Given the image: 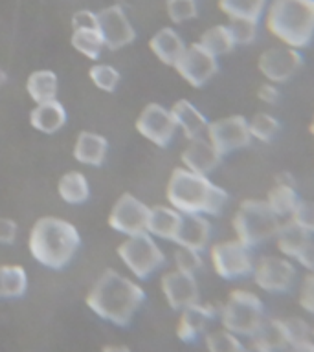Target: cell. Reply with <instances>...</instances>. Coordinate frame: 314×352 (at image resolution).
<instances>
[{
	"instance_id": "obj_1",
	"label": "cell",
	"mask_w": 314,
	"mask_h": 352,
	"mask_svg": "<svg viewBox=\"0 0 314 352\" xmlns=\"http://www.w3.org/2000/svg\"><path fill=\"white\" fill-rule=\"evenodd\" d=\"M143 302L145 290L142 285L116 270H105L87 296L88 308L116 327L131 323Z\"/></svg>"
},
{
	"instance_id": "obj_2",
	"label": "cell",
	"mask_w": 314,
	"mask_h": 352,
	"mask_svg": "<svg viewBox=\"0 0 314 352\" xmlns=\"http://www.w3.org/2000/svg\"><path fill=\"white\" fill-rule=\"evenodd\" d=\"M167 204L182 214H206L219 217L230 204V195L224 187L215 184L209 176L198 175L186 167H176L165 186Z\"/></svg>"
},
{
	"instance_id": "obj_3",
	"label": "cell",
	"mask_w": 314,
	"mask_h": 352,
	"mask_svg": "<svg viewBox=\"0 0 314 352\" xmlns=\"http://www.w3.org/2000/svg\"><path fill=\"white\" fill-rule=\"evenodd\" d=\"M261 26L275 43L307 50L314 43V0H269Z\"/></svg>"
},
{
	"instance_id": "obj_4",
	"label": "cell",
	"mask_w": 314,
	"mask_h": 352,
	"mask_svg": "<svg viewBox=\"0 0 314 352\" xmlns=\"http://www.w3.org/2000/svg\"><path fill=\"white\" fill-rule=\"evenodd\" d=\"M81 244L79 231L68 220L43 217L33 224L28 239L32 257L46 268L63 270L76 257Z\"/></svg>"
},
{
	"instance_id": "obj_5",
	"label": "cell",
	"mask_w": 314,
	"mask_h": 352,
	"mask_svg": "<svg viewBox=\"0 0 314 352\" xmlns=\"http://www.w3.org/2000/svg\"><path fill=\"white\" fill-rule=\"evenodd\" d=\"M281 220L264 202V198H244L231 214L233 236L253 250L266 246L274 241Z\"/></svg>"
},
{
	"instance_id": "obj_6",
	"label": "cell",
	"mask_w": 314,
	"mask_h": 352,
	"mask_svg": "<svg viewBox=\"0 0 314 352\" xmlns=\"http://www.w3.org/2000/svg\"><path fill=\"white\" fill-rule=\"evenodd\" d=\"M264 321L263 297L250 288H233L219 307V323L242 340H252Z\"/></svg>"
},
{
	"instance_id": "obj_7",
	"label": "cell",
	"mask_w": 314,
	"mask_h": 352,
	"mask_svg": "<svg viewBox=\"0 0 314 352\" xmlns=\"http://www.w3.org/2000/svg\"><path fill=\"white\" fill-rule=\"evenodd\" d=\"M253 286L269 296H286L296 290L300 283V268L292 258L281 255L274 250L259 253L250 275Z\"/></svg>"
},
{
	"instance_id": "obj_8",
	"label": "cell",
	"mask_w": 314,
	"mask_h": 352,
	"mask_svg": "<svg viewBox=\"0 0 314 352\" xmlns=\"http://www.w3.org/2000/svg\"><path fill=\"white\" fill-rule=\"evenodd\" d=\"M209 264L215 275L228 283L250 279L253 264L258 258V250L248 246L237 236L211 242L208 248Z\"/></svg>"
},
{
	"instance_id": "obj_9",
	"label": "cell",
	"mask_w": 314,
	"mask_h": 352,
	"mask_svg": "<svg viewBox=\"0 0 314 352\" xmlns=\"http://www.w3.org/2000/svg\"><path fill=\"white\" fill-rule=\"evenodd\" d=\"M118 257L136 279H149L165 264V253L153 235L127 236L118 246Z\"/></svg>"
},
{
	"instance_id": "obj_10",
	"label": "cell",
	"mask_w": 314,
	"mask_h": 352,
	"mask_svg": "<svg viewBox=\"0 0 314 352\" xmlns=\"http://www.w3.org/2000/svg\"><path fill=\"white\" fill-rule=\"evenodd\" d=\"M303 65H305V59H303L302 50L281 43L264 48L258 57V72L263 77V81L274 82L280 87L297 77Z\"/></svg>"
},
{
	"instance_id": "obj_11",
	"label": "cell",
	"mask_w": 314,
	"mask_h": 352,
	"mask_svg": "<svg viewBox=\"0 0 314 352\" xmlns=\"http://www.w3.org/2000/svg\"><path fill=\"white\" fill-rule=\"evenodd\" d=\"M206 138L219 151L222 158L241 153L253 143L248 118L242 114H228L209 121Z\"/></svg>"
},
{
	"instance_id": "obj_12",
	"label": "cell",
	"mask_w": 314,
	"mask_h": 352,
	"mask_svg": "<svg viewBox=\"0 0 314 352\" xmlns=\"http://www.w3.org/2000/svg\"><path fill=\"white\" fill-rule=\"evenodd\" d=\"M173 68L189 87L202 88L219 74V59L198 43H191L187 44Z\"/></svg>"
},
{
	"instance_id": "obj_13",
	"label": "cell",
	"mask_w": 314,
	"mask_h": 352,
	"mask_svg": "<svg viewBox=\"0 0 314 352\" xmlns=\"http://www.w3.org/2000/svg\"><path fill=\"white\" fill-rule=\"evenodd\" d=\"M149 206L136 198L131 192L121 195L110 209L109 226L121 235L132 236L140 233H147Z\"/></svg>"
},
{
	"instance_id": "obj_14",
	"label": "cell",
	"mask_w": 314,
	"mask_h": 352,
	"mask_svg": "<svg viewBox=\"0 0 314 352\" xmlns=\"http://www.w3.org/2000/svg\"><path fill=\"white\" fill-rule=\"evenodd\" d=\"M136 131L147 142L164 148L173 143L178 129H176V123L173 120L171 109L160 103H149L138 116Z\"/></svg>"
},
{
	"instance_id": "obj_15",
	"label": "cell",
	"mask_w": 314,
	"mask_h": 352,
	"mask_svg": "<svg viewBox=\"0 0 314 352\" xmlns=\"http://www.w3.org/2000/svg\"><path fill=\"white\" fill-rule=\"evenodd\" d=\"M98 30L105 41V48H125L136 38V30L120 4L107 6L98 11Z\"/></svg>"
},
{
	"instance_id": "obj_16",
	"label": "cell",
	"mask_w": 314,
	"mask_h": 352,
	"mask_svg": "<svg viewBox=\"0 0 314 352\" xmlns=\"http://www.w3.org/2000/svg\"><path fill=\"white\" fill-rule=\"evenodd\" d=\"M160 290L164 294V299L169 308L178 312L200 301V286H198L197 275L186 274L176 268L162 275Z\"/></svg>"
},
{
	"instance_id": "obj_17",
	"label": "cell",
	"mask_w": 314,
	"mask_h": 352,
	"mask_svg": "<svg viewBox=\"0 0 314 352\" xmlns=\"http://www.w3.org/2000/svg\"><path fill=\"white\" fill-rule=\"evenodd\" d=\"M215 321H219V308L209 302H195L180 310V318L176 323V338L182 343H195L208 334Z\"/></svg>"
},
{
	"instance_id": "obj_18",
	"label": "cell",
	"mask_w": 314,
	"mask_h": 352,
	"mask_svg": "<svg viewBox=\"0 0 314 352\" xmlns=\"http://www.w3.org/2000/svg\"><path fill=\"white\" fill-rule=\"evenodd\" d=\"M222 160L224 158L206 136L187 140V145L180 153L182 167L204 176L213 175L222 164Z\"/></svg>"
},
{
	"instance_id": "obj_19",
	"label": "cell",
	"mask_w": 314,
	"mask_h": 352,
	"mask_svg": "<svg viewBox=\"0 0 314 352\" xmlns=\"http://www.w3.org/2000/svg\"><path fill=\"white\" fill-rule=\"evenodd\" d=\"M302 195L297 191L296 182L292 180L291 175H281L274 180L264 195V202L274 211L280 220H289L292 213L296 211L297 204L302 200Z\"/></svg>"
},
{
	"instance_id": "obj_20",
	"label": "cell",
	"mask_w": 314,
	"mask_h": 352,
	"mask_svg": "<svg viewBox=\"0 0 314 352\" xmlns=\"http://www.w3.org/2000/svg\"><path fill=\"white\" fill-rule=\"evenodd\" d=\"M213 239V222L206 214H184L176 246H186L197 252H208Z\"/></svg>"
},
{
	"instance_id": "obj_21",
	"label": "cell",
	"mask_w": 314,
	"mask_h": 352,
	"mask_svg": "<svg viewBox=\"0 0 314 352\" xmlns=\"http://www.w3.org/2000/svg\"><path fill=\"white\" fill-rule=\"evenodd\" d=\"M171 114H173V120L176 123V129L184 134L186 140L206 136L209 120L202 110L198 109L195 103H191L189 99H178L176 103H173Z\"/></svg>"
},
{
	"instance_id": "obj_22",
	"label": "cell",
	"mask_w": 314,
	"mask_h": 352,
	"mask_svg": "<svg viewBox=\"0 0 314 352\" xmlns=\"http://www.w3.org/2000/svg\"><path fill=\"white\" fill-rule=\"evenodd\" d=\"M184 214L173 206H153L149 209L147 233L154 239H162L167 242H176L178 231H180Z\"/></svg>"
},
{
	"instance_id": "obj_23",
	"label": "cell",
	"mask_w": 314,
	"mask_h": 352,
	"mask_svg": "<svg viewBox=\"0 0 314 352\" xmlns=\"http://www.w3.org/2000/svg\"><path fill=\"white\" fill-rule=\"evenodd\" d=\"M186 46L187 44L184 37L173 26L160 28L149 41V48L154 54V57L167 66L176 65V60L180 59Z\"/></svg>"
},
{
	"instance_id": "obj_24",
	"label": "cell",
	"mask_w": 314,
	"mask_h": 352,
	"mask_svg": "<svg viewBox=\"0 0 314 352\" xmlns=\"http://www.w3.org/2000/svg\"><path fill=\"white\" fill-rule=\"evenodd\" d=\"M68 114L59 99H52L46 103H37L30 112V123L35 131L43 134H55L66 125Z\"/></svg>"
},
{
	"instance_id": "obj_25",
	"label": "cell",
	"mask_w": 314,
	"mask_h": 352,
	"mask_svg": "<svg viewBox=\"0 0 314 352\" xmlns=\"http://www.w3.org/2000/svg\"><path fill=\"white\" fill-rule=\"evenodd\" d=\"M109 153V142L98 132H79V136L74 145V158L83 165L99 167L103 165Z\"/></svg>"
},
{
	"instance_id": "obj_26",
	"label": "cell",
	"mask_w": 314,
	"mask_h": 352,
	"mask_svg": "<svg viewBox=\"0 0 314 352\" xmlns=\"http://www.w3.org/2000/svg\"><path fill=\"white\" fill-rule=\"evenodd\" d=\"M197 43L204 50H208L209 54L215 55L217 59L230 55L237 48L236 38H233V33H231V28L228 22H220V24L206 28Z\"/></svg>"
},
{
	"instance_id": "obj_27",
	"label": "cell",
	"mask_w": 314,
	"mask_h": 352,
	"mask_svg": "<svg viewBox=\"0 0 314 352\" xmlns=\"http://www.w3.org/2000/svg\"><path fill=\"white\" fill-rule=\"evenodd\" d=\"M308 239H311V235L305 233L300 226L294 224V222L289 219L281 220V224L280 228H278V233H275L272 244H274L275 252L294 261V257L302 252V248L307 244Z\"/></svg>"
},
{
	"instance_id": "obj_28",
	"label": "cell",
	"mask_w": 314,
	"mask_h": 352,
	"mask_svg": "<svg viewBox=\"0 0 314 352\" xmlns=\"http://www.w3.org/2000/svg\"><path fill=\"white\" fill-rule=\"evenodd\" d=\"M250 341L264 346L270 352H286L291 346V341H289L281 318H264L259 330Z\"/></svg>"
},
{
	"instance_id": "obj_29",
	"label": "cell",
	"mask_w": 314,
	"mask_h": 352,
	"mask_svg": "<svg viewBox=\"0 0 314 352\" xmlns=\"http://www.w3.org/2000/svg\"><path fill=\"white\" fill-rule=\"evenodd\" d=\"M269 0H217L219 11L228 21L261 22Z\"/></svg>"
},
{
	"instance_id": "obj_30",
	"label": "cell",
	"mask_w": 314,
	"mask_h": 352,
	"mask_svg": "<svg viewBox=\"0 0 314 352\" xmlns=\"http://www.w3.org/2000/svg\"><path fill=\"white\" fill-rule=\"evenodd\" d=\"M26 92L35 103H46L57 99L59 94V77L54 70H37L28 77Z\"/></svg>"
},
{
	"instance_id": "obj_31",
	"label": "cell",
	"mask_w": 314,
	"mask_h": 352,
	"mask_svg": "<svg viewBox=\"0 0 314 352\" xmlns=\"http://www.w3.org/2000/svg\"><path fill=\"white\" fill-rule=\"evenodd\" d=\"M59 197L70 206H81L90 197V186H88L87 176L81 170H68L61 176L59 186H57Z\"/></svg>"
},
{
	"instance_id": "obj_32",
	"label": "cell",
	"mask_w": 314,
	"mask_h": 352,
	"mask_svg": "<svg viewBox=\"0 0 314 352\" xmlns=\"http://www.w3.org/2000/svg\"><path fill=\"white\" fill-rule=\"evenodd\" d=\"M248 126H250V134L252 140L263 145L275 142V138L280 136L281 132V121L275 114L270 110H258L248 118Z\"/></svg>"
},
{
	"instance_id": "obj_33",
	"label": "cell",
	"mask_w": 314,
	"mask_h": 352,
	"mask_svg": "<svg viewBox=\"0 0 314 352\" xmlns=\"http://www.w3.org/2000/svg\"><path fill=\"white\" fill-rule=\"evenodd\" d=\"M28 290L26 270L19 264L0 266V299H17Z\"/></svg>"
},
{
	"instance_id": "obj_34",
	"label": "cell",
	"mask_w": 314,
	"mask_h": 352,
	"mask_svg": "<svg viewBox=\"0 0 314 352\" xmlns=\"http://www.w3.org/2000/svg\"><path fill=\"white\" fill-rule=\"evenodd\" d=\"M70 43L79 54L90 60L99 59L105 50V41L99 30H74Z\"/></svg>"
},
{
	"instance_id": "obj_35",
	"label": "cell",
	"mask_w": 314,
	"mask_h": 352,
	"mask_svg": "<svg viewBox=\"0 0 314 352\" xmlns=\"http://www.w3.org/2000/svg\"><path fill=\"white\" fill-rule=\"evenodd\" d=\"M204 345L206 352H241L244 340L226 330L224 327H219V329H211L204 336Z\"/></svg>"
},
{
	"instance_id": "obj_36",
	"label": "cell",
	"mask_w": 314,
	"mask_h": 352,
	"mask_svg": "<svg viewBox=\"0 0 314 352\" xmlns=\"http://www.w3.org/2000/svg\"><path fill=\"white\" fill-rule=\"evenodd\" d=\"M165 13L171 24L182 26L197 19L200 13V4L198 0H165Z\"/></svg>"
},
{
	"instance_id": "obj_37",
	"label": "cell",
	"mask_w": 314,
	"mask_h": 352,
	"mask_svg": "<svg viewBox=\"0 0 314 352\" xmlns=\"http://www.w3.org/2000/svg\"><path fill=\"white\" fill-rule=\"evenodd\" d=\"M173 263H175L176 270L197 275L204 268V253L191 250V248L176 246L175 253H173Z\"/></svg>"
},
{
	"instance_id": "obj_38",
	"label": "cell",
	"mask_w": 314,
	"mask_h": 352,
	"mask_svg": "<svg viewBox=\"0 0 314 352\" xmlns=\"http://www.w3.org/2000/svg\"><path fill=\"white\" fill-rule=\"evenodd\" d=\"M88 76H90L94 85L103 92H114L118 88V82H120V72L116 70L114 66L101 65V63L94 65L88 72Z\"/></svg>"
},
{
	"instance_id": "obj_39",
	"label": "cell",
	"mask_w": 314,
	"mask_h": 352,
	"mask_svg": "<svg viewBox=\"0 0 314 352\" xmlns=\"http://www.w3.org/2000/svg\"><path fill=\"white\" fill-rule=\"evenodd\" d=\"M228 24H230L233 38H236L237 48L255 44V41L259 38V33H261V28H263L261 22L258 21H228Z\"/></svg>"
},
{
	"instance_id": "obj_40",
	"label": "cell",
	"mask_w": 314,
	"mask_h": 352,
	"mask_svg": "<svg viewBox=\"0 0 314 352\" xmlns=\"http://www.w3.org/2000/svg\"><path fill=\"white\" fill-rule=\"evenodd\" d=\"M281 321H283V327H285V332L289 336L291 345H294L297 341L313 338V324H308L307 319L297 318V316H289V318H281Z\"/></svg>"
},
{
	"instance_id": "obj_41",
	"label": "cell",
	"mask_w": 314,
	"mask_h": 352,
	"mask_svg": "<svg viewBox=\"0 0 314 352\" xmlns=\"http://www.w3.org/2000/svg\"><path fill=\"white\" fill-rule=\"evenodd\" d=\"M291 220L297 224L305 233L314 236V200L311 198H302L297 204L296 211L292 213Z\"/></svg>"
},
{
	"instance_id": "obj_42",
	"label": "cell",
	"mask_w": 314,
	"mask_h": 352,
	"mask_svg": "<svg viewBox=\"0 0 314 352\" xmlns=\"http://www.w3.org/2000/svg\"><path fill=\"white\" fill-rule=\"evenodd\" d=\"M297 302L307 314L314 316V274H305L296 286Z\"/></svg>"
},
{
	"instance_id": "obj_43",
	"label": "cell",
	"mask_w": 314,
	"mask_h": 352,
	"mask_svg": "<svg viewBox=\"0 0 314 352\" xmlns=\"http://www.w3.org/2000/svg\"><path fill=\"white\" fill-rule=\"evenodd\" d=\"M255 98L264 104V107H278L283 98V92H281L280 85H274V82L263 81L255 90Z\"/></svg>"
},
{
	"instance_id": "obj_44",
	"label": "cell",
	"mask_w": 314,
	"mask_h": 352,
	"mask_svg": "<svg viewBox=\"0 0 314 352\" xmlns=\"http://www.w3.org/2000/svg\"><path fill=\"white\" fill-rule=\"evenodd\" d=\"M297 268L303 270L305 274H314V236H311L307 244L302 248V252L294 257Z\"/></svg>"
},
{
	"instance_id": "obj_45",
	"label": "cell",
	"mask_w": 314,
	"mask_h": 352,
	"mask_svg": "<svg viewBox=\"0 0 314 352\" xmlns=\"http://www.w3.org/2000/svg\"><path fill=\"white\" fill-rule=\"evenodd\" d=\"M74 30H98V13L90 10H79L72 16Z\"/></svg>"
},
{
	"instance_id": "obj_46",
	"label": "cell",
	"mask_w": 314,
	"mask_h": 352,
	"mask_svg": "<svg viewBox=\"0 0 314 352\" xmlns=\"http://www.w3.org/2000/svg\"><path fill=\"white\" fill-rule=\"evenodd\" d=\"M17 233H19V228H17L15 220L2 217L0 219V244H6V246L13 244L17 241Z\"/></svg>"
},
{
	"instance_id": "obj_47",
	"label": "cell",
	"mask_w": 314,
	"mask_h": 352,
	"mask_svg": "<svg viewBox=\"0 0 314 352\" xmlns=\"http://www.w3.org/2000/svg\"><path fill=\"white\" fill-rule=\"evenodd\" d=\"M286 352H314V340L313 338H308V340L297 341V343L289 346V351Z\"/></svg>"
},
{
	"instance_id": "obj_48",
	"label": "cell",
	"mask_w": 314,
	"mask_h": 352,
	"mask_svg": "<svg viewBox=\"0 0 314 352\" xmlns=\"http://www.w3.org/2000/svg\"><path fill=\"white\" fill-rule=\"evenodd\" d=\"M241 352H270V351H266L264 346H261V345H258V343L250 341V343H244V346H242Z\"/></svg>"
},
{
	"instance_id": "obj_49",
	"label": "cell",
	"mask_w": 314,
	"mask_h": 352,
	"mask_svg": "<svg viewBox=\"0 0 314 352\" xmlns=\"http://www.w3.org/2000/svg\"><path fill=\"white\" fill-rule=\"evenodd\" d=\"M103 352H131V349L125 345H107Z\"/></svg>"
},
{
	"instance_id": "obj_50",
	"label": "cell",
	"mask_w": 314,
	"mask_h": 352,
	"mask_svg": "<svg viewBox=\"0 0 314 352\" xmlns=\"http://www.w3.org/2000/svg\"><path fill=\"white\" fill-rule=\"evenodd\" d=\"M6 79H8V77H6V72L2 70V68H0V88L4 87V82H6Z\"/></svg>"
},
{
	"instance_id": "obj_51",
	"label": "cell",
	"mask_w": 314,
	"mask_h": 352,
	"mask_svg": "<svg viewBox=\"0 0 314 352\" xmlns=\"http://www.w3.org/2000/svg\"><path fill=\"white\" fill-rule=\"evenodd\" d=\"M308 132H311V136L314 138V116L313 120H311V125H308Z\"/></svg>"
},
{
	"instance_id": "obj_52",
	"label": "cell",
	"mask_w": 314,
	"mask_h": 352,
	"mask_svg": "<svg viewBox=\"0 0 314 352\" xmlns=\"http://www.w3.org/2000/svg\"><path fill=\"white\" fill-rule=\"evenodd\" d=\"M313 340H314V324H313Z\"/></svg>"
}]
</instances>
